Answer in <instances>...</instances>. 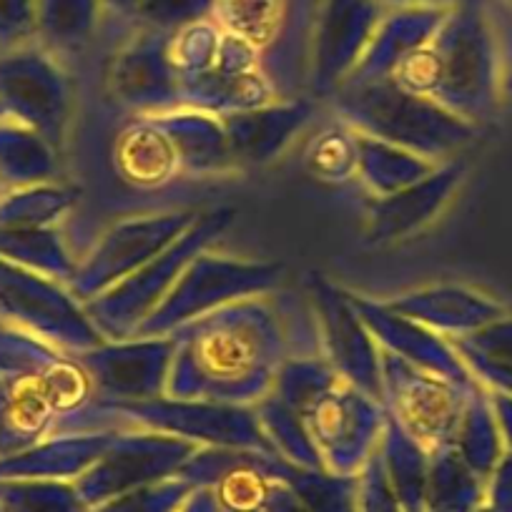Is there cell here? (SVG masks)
Segmentation results:
<instances>
[{
	"mask_svg": "<svg viewBox=\"0 0 512 512\" xmlns=\"http://www.w3.org/2000/svg\"><path fill=\"white\" fill-rule=\"evenodd\" d=\"M76 189L53 181L0 194V229H48L76 206Z\"/></svg>",
	"mask_w": 512,
	"mask_h": 512,
	"instance_id": "36",
	"label": "cell"
},
{
	"mask_svg": "<svg viewBox=\"0 0 512 512\" xmlns=\"http://www.w3.org/2000/svg\"><path fill=\"white\" fill-rule=\"evenodd\" d=\"M254 412L264 437H267L272 450L282 460L292 462L297 467H307V470H324L322 460H319L317 450H314L312 440H309L302 417L292 407L284 405L274 392H269L267 397L256 402Z\"/></svg>",
	"mask_w": 512,
	"mask_h": 512,
	"instance_id": "37",
	"label": "cell"
},
{
	"mask_svg": "<svg viewBox=\"0 0 512 512\" xmlns=\"http://www.w3.org/2000/svg\"><path fill=\"white\" fill-rule=\"evenodd\" d=\"M299 417L324 470L337 475H359L382 440L384 407L344 379L332 384Z\"/></svg>",
	"mask_w": 512,
	"mask_h": 512,
	"instance_id": "11",
	"label": "cell"
},
{
	"mask_svg": "<svg viewBox=\"0 0 512 512\" xmlns=\"http://www.w3.org/2000/svg\"><path fill=\"white\" fill-rule=\"evenodd\" d=\"M96 390L76 354L0 324V457L81 425Z\"/></svg>",
	"mask_w": 512,
	"mask_h": 512,
	"instance_id": "2",
	"label": "cell"
},
{
	"mask_svg": "<svg viewBox=\"0 0 512 512\" xmlns=\"http://www.w3.org/2000/svg\"><path fill=\"white\" fill-rule=\"evenodd\" d=\"M211 11L214 0H136L131 18L139 23V28L176 33L179 28L211 18Z\"/></svg>",
	"mask_w": 512,
	"mask_h": 512,
	"instance_id": "43",
	"label": "cell"
},
{
	"mask_svg": "<svg viewBox=\"0 0 512 512\" xmlns=\"http://www.w3.org/2000/svg\"><path fill=\"white\" fill-rule=\"evenodd\" d=\"M166 397L221 405H256L274 390L289 359L279 312L264 297L241 299L181 324Z\"/></svg>",
	"mask_w": 512,
	"mask_h": 512,
	"instance_id": "1",
	"label": "cell"
},
{
	"mask_svg": "<svg viewBox=\"0 0 512 512\" xmlns=\"http://www.w3.org/2000/svg\"><path fill=\"white\" fill-rule=\"evenodd\" d=\"M3 512H91L71 480H0Z\"/></svg>",
	"mask_w": 512,
	"mask_h": 512,
	"instance_id": "39",
	"label": "cell"
},
{
	"mask_svg": "<svg viewBox=\"0 0 512 512\" xmlns=\"http://www.w3.org/2000/svg\"><path fill=\"white\" fill-rule=\"evenodd\" d=\"M477 387H460L382 349L384 412L425 450L452 447L467 397Z\"/></svg>",
	"mask_w": 512,
	"mask_h": 512,
	"instance_id": "10",
	"label": "cell"
},
{
	"mask_svg": "<svg viewBox=\"0 0 512 512\" xmlns=\"http://www.w3.org/2000/svg\"><path fill=\"white\" fill-rule=\"evenodd\" d=\"M6 116H11V113H8V108L0 103V118H6Z\"/></svg>",
	"mask_w": 512,
	"mask_h": 512,
	"instance_id": "52",
	"label": "cell"
},
{
	"mask_svg": "<svg viewBox=\"0 0 512 512\" xmlns=\"http://www.w3.org/2000/svg\"><path fill=\"white\" fill-rule=\"evenodd\" d=\"M485 502V480L462 462L455 447L430 452L425 512H475Z\"/></svg>",
	"mask_w": 512,
	"mask_h": 512,
	"instance_id": "35",
	"label": "cell"
},
{
	"mask_svg": "<svg viewBox=\"0 0 512 512\" xmlns=\"http://www.w3.org/2000/svg\"><path fill=\"white\" fill-rule=\"evenodd\" d=\"M181 108L226 116L279 101V88L262 63V53L234 36L221 41L219 58L206 73L179 81Z\"/></svg>",
	"mask_w": 512,
	"mask_h": 512,
	"instance_id": "17",
	"label": "cell"
},
{
	"mask_svg": "<svg viewBox=\"0 0 512 512\" xmlns=\"http://www.w3.org/2000/svg\"><path fill=\"white\" fill-rule=\"evenodd\" d=\"M309 174L327 184L357 179V131L339 118L319 131L304 156Z\"/></svg>",
	"mask_w": 512,
	"mask_h": 512,
	"instance_id": "38",
	"label": "cell"
},
{
	"mask_svg": "<svg viewBox=\"0 0 512 512\" xmlns=\"http://www.w3.org/2000/svg\"><path fill=\"white\" fill-rule=\"evenodd\" d=\"M269 477L294 490L307 512H359V475L307 470L279 455L269 457Z\"/></svg>",
	"mask_w": 512,
	"mask_h": 512,
	"instance_id": "31",
	"label": "cell"
},
{
	"mask_svg": "<svg viewBox=\"0 0 512 512\" xmlns=\"http://www.w3.org/2000/svg\"><path fill=\"white\" fill-rule=\"evenodd\" d=\"M103 8H108V11L118 13V16H128L131 18V13H134L136 8V0H101Z\"/></svg>",
	"mask_w": 512,
	"mask_h": 512,
	"instance_id": "51",
	"label": "cell"
},
{
	"mask_svg": "<svg viewBox=\"0 0 512 512\" xmlns=\"http://www.w3.org/2000/svg\"><path fill=\"white\" fill-rule=\"evenodd\" d=\"M387 8H455L472 0H382Z\"/></svg>",
	"mask_w": 512,
	"mask_h": 512,
	"instance_id": "50",
	"label": "cell"
},
{
	"mask_svg": "<svg viewBox=\"0 0 512 512\" xmlns=\"http://www.w3.org/2000/svg\"><path fill=\"white\" fill-rule=\"evenodd\" d=\"M377 455L402 512H425L430 450H425L410 432L402 430L387 412H384V430Z\"/></svg>",
	"mask_w": 512,
	"mask_h": 512,
	"instance_id": "27",
	"label": "cell"
},
{
	"mask_svg": "<svg viewBox=\"0 0 512 512\" xmlns=\"http://www.w3.org/2000/svg\"><path fill=\"white\" fill-rule=\"evenodd\" d=\"M307 292L317 314L324 359L344 382L354 384L382 405V349L359 319L349 292L334 287L322 274H309Z\"/></svg>",
	"mask_w": 512,
	"mask_h": 512,
	"instance_id": "14",
	"label": "cell"
},
{
	"mask_svg": "<svg viewBox=\"0 0 512 512\" xmlns=\"http://www.w3.org/2000/svg\"><path fill=\"white\" fill-rule=\"evenodd\" d=\"M447 11L450 8H392L384 13L367 51L342 86L384 81L395 76V71L407 58L415 56L432 41Z\"/></svg>",
	"mask_w": 512,
	"mask_h": 512,
	"instance_id": "22",
	"label": "cell"
},
{
	"mask_svg": "<svg viewBox=\"0 0 512 512\" xmlns=\"http://www.w3.org/2000/svg\"><path fill=\"white\" fill-rule=\"evenodd\" d=\"M0 259L56 279L66 287L78 269V259H73L56 226H48V229H0Z\"/></svg>",
	"mask_w": 512,
	"mask_h": 512,
	"instance_id": "32",
	"label": "cell"
},
{
	"mask_svg": "<svg viewBox=\"0 0 512 512\" xmlns=\"http://www.w3.org/2000/svg\"><path fill=\"white\" fill-rule=\"evenodd\" d=\"M171 33L139 28L111 56L106 86L118 106L136 116H156L181 108L179 78L169 58Z\"/></svg>",
	"mask_w": 512,
	"mask_h": 512,
	"instance_id": "18",
	"label": "cell"
},
{
	"mask_svg": "<svg viewBox=\"0 0 512 512\" xmlns=\"http://www.w3.org/2000/svg\"><path fill=\"white\" fill-rule=\"evenodd\" d=\"M475 512H495V510H490V507H487L485 505V502H482V505L480 507H477V510Z\"/></svg>",
	"mask_w": 512,
	"mask_h": 512,
	"instance_id": "53",
	"label": "cell"
},
{
	"mask_svg": "<svg viewBox=\"0 0 512 512\" xmlns=\"http://www.w3.org/2000/svg\"><path fill=\"white\" fill-rule=\"evenodd\" d=\"M199 216V211H169L118 221L78 262L68 292L81 304L91 302L93 297L164 254L199 221Z\"/></svg>",
	"mask_w": 512,
	"mask_h": 512,
	"instance_id": "9",
	"label": "cell"
},
{
	"mask_svg": "<svg viewBox=\"0 0 512 512\" xmlns=\"http://www.w3.org/2000/svg\"><path fill=\"white\" fill-rule=\"evenodd\" d=\"M101 8V0H36V43L56 58L83 51Z\"/></svg>",
	"mask_w": 512,
	"mask_h": 512,
	"instance_id": "30",
	"label": "cell"
},
{
	"mask_svg": "<svg viewBox=\"0 0 512 512\" xmlns=\"http://www.w3.org/2000/svg\"><path fill=\"white\" fill-rule=\"evenodd\" d=\"M221 41H224V31L211 18L171 33L169 58L176 78L184 81V78H194L209 71L219 58Z\"/></svg>",
	"mask_w": 512,
	"mask_h": 512,
	"instance_id": "41",
	"label": "cell"
},
{
	"mask_svg": "<svg viewBox=\"0 0 512 512\" xmlns=\"http://www.w3.org/2000/svg\"><path fill=\"white\" fill-rule=\"evenodd\" d=\"M0 512H3V507H0Z\"/></svg>",
	"mask_w": 512,
	"mask_h": 512,
	"instance_id": "55",
	"label": "cell"
},
{
	"mask_svg": "<svg viewBox=\"0 0 512 512\" xmlns=\"http://www.w3.org/2000/svg\"><path fill=\"white\" fill-rule=\"evenodd\" d=\"M0 322L68 354L106 342L66 284L6 259H0Z\"/></svg>",
	"mask_w": 512,
	"mask_h": 512,
	"instance_id": "7",
	"label": "cell"
},
{
	"mask_svg": "<svg viewBox=\"0 0 512 512\" xmlns=\"http://www.w3.org/2000/svg\"><path fill=\"white\" fill-rule=\"evenodd\" d=\"M312 113V101L294 98L219 118L236 166H264L302 134L304 126L312 121Z\"/></svg>",
	"mask_w": 512,
	"mask_h": 512,
	"instance_id": "21",
	"label": "cell"
},
{
	"mask_svg": "<svg viewBox=\"0 0 512 512\" xmlns=\"http://www.w3.org/2000/svg\"><path fill=\"white\" fill-rule=\"evenodd\" d=\"M435 161L387 141L357 134V179L374 196H390L437 171Z\"/></svg>",
	"mask_w": 512,
	"mask_h": 512,
	"instance_id": "29",
	"label": "cell"
},
{
	"mask_svg": "<svg viewBox=\"0 0 512 512\" xmlns=\"http://www.w3.org/2000/svg\"><path fill=\"white\" fill-rule=\"evenodd\" d=\"M154 118L174 146L181 174L209 176L239 169L219 116L196 108H176L169 113H156Z\"/></svg>",
	"mask_w": 512,
	"mask_h": 512,
	"instance_id": "25",
	"label": "cell"
},
{
	"mask_svg": "<svg viewBox=\"0 0 512 512\" xmlns=\"http://www.w3.org/2000/svg\"><path fill=\"white\" fill-rule=\"evenodd\" d=\"M387 13L382 0H322L312 28V93L329 98L357 68L379 21Z\"/></svg>",
	"mask_w": 512,
	"mask_h": 512,
	"instance_id": "15",
	"label": "cell"
},
{
	"mask_svg": "<svg viewBox=\"0 0 512 512\" xmlns=\"http://www.w3.org/2000/svg\"><path fill=\"white\" fill-rule=\"evenodd\" d=\"M289 0H214L211 21L262 53L274 46L287 26Z\"/></svg>",
	"mask_w": 512,
	"mask_h": 512,
	"instance_id": "34",
	"label": "cell"
},
{
	"mask_svg": "<svg viewBox=\"0 0 512 512\" xmlns=\"http://www.w3.org/2000/svg\"><path fill=\"white\" fill-rule=\"evenodd\" d=\"M179 512H221L219 502H216L214 492L206 490V487H196L189 497H186L184 505L179 507Z\"/></svg>",
	"mask_w": 512,
	"mask_h": 512,
	"instance_id": "49",
	"label": "cell"
},
{
	"mask_svg": "<svg viewBox=\"0 0 512 512\" xmlns=\"http://www.w3.org/2000/svg\"><path fill=\"white\" fill-rule=\"evenodd\" d=\"M339 379L342 377L324 357H289L279 369L272 392L299 415Z\"/></svg>",
	"mask_w": 512,
	"mask_h": 512,
	"instance_id": "40",
	"label": "cell"
},
{
	"mask_svg": "<svg viewBox=\"0 0 512 512\" xmlns=\"http://www.w3.org/2000/svg\"><path fill=\"white\" fill-rule=\"evenodd\" d=\"M234 216L236 211L229 206L201 214L199 221L164 254H159L149 264L136 269L134 274H128L126 279H121L111 289L83 304V312L91 319L93 327L101 332V337L106 342L134 339L141 324L169 297L181 272L194 262L201 251H206L211 241H216L229 229Z\"/></svg>",
	"mask_w": 512,
	"mask_h": 512,
	"instance_id": "5",
	"label": "cell"
},
{
	"mask_svg": "<svg viewBox=\"0 0 512 512\" xmlns=\"http://www.w3.org/2000/svg\"><path fill=\"white\" fill-rule=\"evenodd\" d=\"M392 81L470 123L485 116L495 103L497 48L480 3L450 8L432 41L407 58Z\"/></svg>",
	"mask_w": 512,
	"mask_h": 512,
	"instance_id": "3",
	"label": "cell"
},
{
	"mask_svg": "<svg viewBox=\"0 0 512 512\" xmlns=\"http://www.w3.org/2000/svg\"><path fill=\"white\" fill-rule=\"evenodd\" d=\"M452 447L462 457V462L485 482L500 462L505 447H502V435L495 412H492L490 395L482 387L472 390L467 397Z\"/></svg>",
	"mask_w": 512,
	"mask_h": 512,
	"instance_id": "33",
	"label": "cell"
},
{
	"mask_svg": "<svg viewBox=\"0 0 512 512\" xmlns=\"http://www.w3.org/2000/svg\"><path fill=\"white\" fill-rule=\"evenodd\" d=\"M194 490L196 487L191 482L181 480V477H169V480L111 497V500L91 507V512H179V507Z\"/></svg>",
	"mask_w": 512,
	"mask_h": 512,
	"instance_id": "42",
	"label": "cell"
},
{
	"mask_svg": "<svg viewBox=\"0 0 512 512\" xmlns=\"http://www.w3.org/2000/svg\"><path fill=\"white\" fill-rule=\"evenodd\" d=\"M490 402H492V412H495L497 427H500L502 447H505V452H510L512 455V397L500 395V392H492Z\"/></svg>",
	"mask_w": 512,
	"mask_h": 512,
	"instance_id": "48",
	"label": "cell"
},
{
	"mask_svg": "<svg viewBox=\"0 0 512 512\" xmlns=\"http://www.w3.org/2000/svg\"><path fill=\"white\" fill-rule=\"evenodd\" d=\"M282 274V264L244 262L201 251L176 279L169 297L141 324L136 337H166L181 324L216 312L226 304L267 297L282 282Z\"/></svg>",
	"mask_w": 512,
	"mask_h": 512,
	"instance_id": "6",
	"label": "cell"
},
{
	"mask_svg": "<svg viewBox=\"0 0 512 512\" xmlns=\"http://www.w3.org/2000/svg\"><path fill=\"white\" fill-rule=\"evenodd\" d=\"M58 149L18 118H0V184L3 189L48 184L58 169Z\"/></svg>",
	"mask_w": 512,
	"mask_h": 512,
	"instance_id": "28",
	"label": "cell"
},
{
	"mask_svg": "<svg viewBox=\"0 0 512 512\" xmlns=\"http://www.w3.org/2000/svg\"><path fill=\"white\" fill-rule=\"evenodd\" d=\"M332 106L357 134L387 141L430 161L447 159L475 139V126L392 78L349 83L332 93Z\"/></svg>",
	"mask_w": 512,
	"mask_h": 512,
	"instance_id": "4",
	"label": "cell"
},
{
	"mask_svg": "<svg viewBox=\"0 0 512 512\" xmlns=\"http://www.w3.org/2000/svg\"><path fill=\"white\" fill-rule=\"evenodd\" d=\"M36 43V0H0V53Z\"/></svg>",
	"mask_w": 512,
	"mask_h": 512,
	"instance_id": "44",
	"label": "cell"
},
{
	"mask_svg": "<svg viewBox=\"0 0 512 512\" xmlns=\"http://www.w3.org/2000/svg\"><path fill=\"white\" fill-rule=\"evenodd\" d=\"M76 357L91 377L96 400L144 402L166 395L174 342L171 337H134L103 342Z\"/></svg>",
	"mask_w": 512,
	"mask_h": 512,
	"instance_id": "16",
	"label": "cell"
},
{
	"mask_svg": "<svg viewBox=\"0 0 512 512\" xmlns=\"http://www.w3.org/2000/svg\"><path fill=\"white\" fill-rule=\"evenodd\" d=\"M387 307L447 339L465 337L502 317V307L465 287H427L390 299Z\"/></svg>",
	"mask_w": 512,
	"mask_h": 512,
	"instance_id": "24",
	"label": "cell"
},
{
	"mask_svg": "<svg viewBox=\"0 0 512 512\" xmlns=\"http://www.w3.org/2000/svg\"><path fill=\"white\" fill-rule=\"evenodd\" d=\"M0 103L61 149L73 113V88L56 56L38 43L0 53Z\"/></svg>",
	"mask_w": 512,
	"mask_h": 512,
	"instance_id": "13",
	"label": "cell"
},
{
	"mask_svg": "<svg viewBox=\"0 0 512 512\" xmlns=\"http://www.w3.org/2000/svg\"><path fill=\"white\" fill-rule=\"evenodd\" d=\"M103 405L118 412L128 425L181 437L199 447H231V450L277 455L259 427L254 405L176 400L166 395L144 402H103Z\"/></svg>",
	"mask_w": 512,
	"mask_h": 512,
	"instance_id": "8",
	"label": "cell"
},
{
	"mask_svg": "<svg viewBox=\"0 0 512 512\" xmlns=\"http://www.w3.org/2000/svg\"><path fill=\"white\" fill-rule=\"evenodd\" d=\"M349 299H352L359 319L372 332L379 349L397 354L405 362L442 379H450L460 387H477L480 384L472 377V372L447 337L402 317L395 309L387 307V302H374V299L359 297L352 292H349Z\"/></svg>",
	"mask_w": 512,
	"mask_h": 512,
	"instance_id": "19",
	"label": "cell"
},
{
	"mask_svg": "<svg viewBox=\"0 0 512 512\" xmlns=\"http://www.w3.org/2000/svg\"><path fill=\"white\" fill-rule=\"evenodd\" d=\"M264 512H307V510H304V505L299 502V497L294 495L292 487L284 485L282 480H274L272 487H269Z\"/></svg>",
	"mask_w": 512,
	"mask_h": 512,
	"instance_id": "47",
	"label": "cell"
},
{
	"mask_svg": "<svg viewBox=\"0 0 512 512\" xmlns=\"http://www.w3.org/2000/svg\"><path fill=\"white\" fill-rule=\"evenodd\" d=\"M485 505L495 512H512V455L502 452L500 462L485 482Z\"/></svg>",
	"mask_w": 512,
	"mask_h": 512,
	"instance_id": "46",
	"label": "cell"
},
{
	"mask_svg": "<svg viewBox=\"0 0 512 512\" xmlns=\"http://www.w3.org/2000/svg\"><path fill=\"white\" fill-rule=\"evenodd\" d=\"M123 430L61 432L0 457V480H78Z\"/></svg>",
	"mask_w": 512,
	"mask_h": 512,
	"instance_id": "23",
	"label": "cell"
},
{
	"mask_svg": "<svg viewBox=\"0 0 512 512\" xmlns=\"http://www.w3.org/2000/svg\"><path fill=\"white\" fill-rule=\"evenodd\" d=\"M359 512H402L377 452L359 472Z\"/></svg>",
	"mask_w": 512,
	"mask_h": 512,
	"instance_id": "45",
	"label": "cell"
},
{
	"mask_svg": "<svg viewBox=\"0 0 512 512\" xmlns=\"http://www.w3.org/2000/svg\"><path fill=\"white\" fill-rule=\"evenodd\" d=\"M196 450L199 445L194 442L164 432L123 430L73 485L88 507H96L123 492L179 477Z\"/></svg>",
	"mask_w": 512,
	"mask_h": 512,
	"instance_id": "12",
	"label": "cell"
},
{
	"mask_svg": "<svg viewBox=\"0 0 512 512\" xmlns=\"http://www.w3.org/2000/svg\"><path fill=\"white\" fill-rule=\"evenodd\" d=\"M3 191H6V189H3V184H0V194H3Z\"/></svg>",
	"mask_w": 512,
	"mask_h": 512,
	"instance_id": "54",
	"label": "cell"
},
{
	"mask_svg": "<svg viewBox=\"0 0 512 512\" xmlns=\"http://www.w3.org/2000/svg\"><path fill=\"white\" fill-rule=\"evenodd\" d=\"M465 176V166H437L427 179L407 186L390 196H374L367 206V241L369 244H390L407 239L425 229L455 194L457 184Z\"/></svg>",
	"mask_w": 512,
	"mask_h": 512,
	"instance_id": "20",
	"label": "cell"
},
{
	"mask_svg": "<svg viewBox=\"0 0 512 512\" xmlns=\"http://www.w3.org/2000/svg\"><path fill=\"white\" fill-rule=\"evenodd\" d=\"M113 166L123 181L139 189H156L181 176L174 146L154 116H136L118 131Z\"/></svg>",
	"mask_w": 512,
	"mask_h": 512,
	"instance_id": "26",
	"label": "cell"
}]
</instances>
